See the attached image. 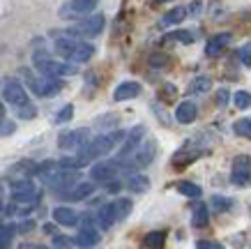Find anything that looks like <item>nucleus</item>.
<instances>
[{
	"label": "nucleus",
	"mask_w": 251,
	"mask_h": 249,
	"mask_svg": "<svg viewBox=\"0 0 251 249\" xmlns=\"http://www.w3.org/2000/svg\"><path fill=\"white\" fill-rule=\"evenodd\" d=\"M154 155H157V141H152V138H150V141H143V143L138 145L136 150L131 152L127 159H120L122 168H127L129 173L141 171V168H145V166L152 162Z\"/></svg>",
	"instance_id": "4"
},
{
	"label": "nucleus",
	"mask_w": 251,
	"mask_h": 249,
	"mask_svg": "<svg viewBox=\"0 0 251 249\" xmlns=\"http://www.w3.org/2000/svg\"><path fill=\"white\" fill-rule=\"evenodd\" d=\"M120 189V182H113V185H108V192H118Z\"/></svg>",
	"instance_id": "42"
},
{
	"label": "nucleus",
	"mask_w": 251,
	"mask_h": 249,
	"mask_svg": "<svg viewBox=\"0 0 251 249\" xmlns=\"http://www.w3.org/2000/svg\"><path fill=\"white\" fill-rule=\"evenodd\" d=\"M198 249H221L219 242H212V240H198L196 242Z\"/></svg>",
	"instance_id": "36"
},
{
	"label": "nucleus",
	"mask_w": 251,
	"mask_h": 249,
	"mask_svg": "<svg viewBox=\"0 0 251 249\" xmlns=\"http://www.w3.org/2000/svg\"><path fill=\"white\" fill-rule=\"evenodd\" d=\"M14 109H16V118H21V120H32L37 115V111H35V106L30 102H25L21 106H14Z\"/></svg>",
	"instance_id": "30"
},
{
	"label": "nucleus",
	"mask_w": 251,
	"mask_h": 249,
	"mask_svg": "<svg viewBox=\"0 0 251 249\" xmlns=\"http://www.w3.org/2000/svg\"><path fill=\"white\" fill-rule=\"evenodd\" d=\"M74 115V106L72 104H67V106H62V111L58 115H55V122H67L69 118Z\"/></svg>",
	"instance_id": "34"
},
{
	"label": "nucleus",
	"mask_w": 251,
	"mask_h": 249,
	"mask_svg": "<svg viewBox=\"0 0 251 249\" xmlns=\"http://www.w3.org/2000/svg\"><path fill=\"white\" fill-rule=\"evenodd\" d=\"M164 240H166V233H164V231H152V233L145 235L143 245H145V247H161V245H164Z\"/></svg>",
	"instance_id": "29"
},
{
	"label": "nucleus",
	"mask_w": 251,
	"mask_h": 249,
	"mask_svg": "<svg viewBox=\"0 0 251 249\" xmlns=\"http://www.w3.org/2000/svg\"><path fill=\"white\" fill-rule=\"evenodd\" d=\"M189 90L194 92V95H205V92L212 90V79H210V76H196V79L189 83Z\"/></svg>",
	"instance_id": "25"
},
{
	"label": "nucleus",
	"mask_w": 251,
	"mask_h": 249,
	"mask_svg": "<svg viewBox=\"0 0 251 249\" xmlns=\"http://www.w3.org/2000/svg\"><path fill=\"white\" fill-rule=\"evenodd\" d=\"M101 30H104V14H85L67 32L76 35V37H97Z\"/></svg>",
	"instance_id": "5"
},
{
	"label": "nucleus",
	"mask_w": 251,
	"mask_h": 249,
	"mask_svg": "<svg viewBox=\"0 0 251 249\" xmlns=\"http://www.w3.org/2000/svg\"><path fill=\"white\" fill-rule=\"evenodd\" d=\"M2 208H5V201H2V189H0V212H2Z\"/></svg>",
	"instance_id": "43"
},
{
	"label": "nucleus",
	"mask_w": 251,
	"mask_h": 249,
	"mask_svg": "<svg viewBox=\"0 0 251 249\" xmlns=\"http://www.w3.org/2000/svg\"><path fill=\"white\" fill-rule=\"evenodd\" d=\"M113 203H115V212H118V221H122L131 212V198H115Z\"/></svg>",
	"instance_id": "27"
},
{
	"label": "nucleus",
	"mask_w": 251,
	"mask_h": 249,
	"mask_svg": "<svg viewBox=\"0 0 251 249\" xmlns=\"http://www.w3.org/2000/svg\"><path fill=\"white\" fill-rule=\"evenodd\" d=\"M157 2H168V0H157Z\"/></svg>",
	"instance_id": "45"
},
{
	"label": "nucleus",
	"mask_w": 251,
	"mask_h": 249,
	"mask_svg": "<svg viewBox=\"0 0 251 249\" xmlns=\"http://www.w3.org/2000/svg\"><path fill=\"white\" fill-rule=\"evenodd\" d=\"M230 180L237 187H247L251 185V159L247 155H240L233 162V168H230Z\"/></svg>",
	"instance_id": "10"
},
{
	"label": "nucleus",
	"mask_w": 251,
	"mask_h": 249,
	"mask_svg": "<svg viewBox=\"0 0 251 249\" xmlns=\"http://www.w3.org/2000/svg\"><path fill=\"white\" fill-rule=\"evenodd\" d=\"M138 95H141V83L125 81V83H120V85L115 88L113 99L115 102H127V99H134V97H138Z\"/></svg>",
	"instance_id": "14"
},
{
	"label": "nucleus",
	"mask_w": 251,
	"mask_h": 249,
	"mask_svg": "<svg viewBox=\"0 0 251 249\" xmlns=\"http://www.w3.org/2000/svg\"><path fill=\"white\" fill-rule=\"evenodd\" d=\"M122 168V162L120 159H108V162H97V164L90 168V178L95 182H111L115 175L120 173Z\"/></svg>",
	"instance_id": "9"
},
{
	"label": "nucleus",
	"mask_w": 251,
	"mask_h": 249,
	"mask_svg": "<svg viewBox=\"0 0 251 249\" xmlns=\"http://www.w3.org/2000/svg\"><path fill=\"white\" fill-rule=\"evenodd\" d=\"M21 74L25 76V83L37 97H55L60 92V81L55 76H35L30 69H21Z\"/></svg>",
	"instance_id": "3"
},
{
	"label": "nucleus",
	"mask_w": 251,
	"mask_h": 249,
	"mask_svg": "<svg viewBox=\"0 0 251 249\" xmlns=\"http://www.w3.org/2000/svg\"><path fill=\"white\" fill-rule=\"evenodd\" d=\"M125 138V132H120V129H113V132H108V134H101V136H95L92 141H88V143L78 150V155L90 164V162H95V159L104 157V155H108V152L113 150L115 145H120V141Z\"/></svg>",
	"instance_id": "1"
},
{
	"label": "nucleus",
	"mask_w": 251,
	"mask_h": 249,
	"mask_svg": "<svg viewBox=\"0 0 251 249\" xmlns=\"http://www.w3.org/2000/svg\"><path fill=\"white\" fill-rule=\"evenodd\" d=\"M2 99L12 106H21V104H25V102H30V99H28L25 85H23L21 81H16V79L2 81Z\"/></svg>",
	"instance_id": "7"
},
{
	"label": "nucleus",
	"mask_w": 251,
	"mask_h": 249,
	"mask_svg": "<svg viewBox=\"0 0 251 249\" xmlns=\"http://www.w3.org/2000/svg\"><path fill=\"white\" fill-rule=\"evenodd\" d=\"M171 37L177 39V42H182V44H191L194 42V35L187 30H177V32H171Z\"/></svg>",
	"instance_id": "35"
},
{
	"label": "nucleus",
	"mask_w": 251,
	"mask_h": 249,
	"mask_svg": "<svg viewBox=\"0 0 251 249\" xmlns=\"http://www.w3.org/2000/svg\"><path fill=\"white\" fill-rule=\"evenodd\" d=\"M230 205H233V203H230V198H226V196H214V198H212V208H214L217 212L228 210Z\"/></svg>",
	"instance_id": "33"
},
{
	"label": "nucleus",
	"mask_w": 251,
	"mask_h": 249,
	"mask_svg": "<svg viewBox=\"0 0 251 249\" xmlns=\"http://www.w3.org/2000/svg\"><path fill=\"white\" fill-rule=\"evenodd\" d=\"M74 242H76L78 247H95L99 242V233L95 231V226H83L78 231L76 238H74Z\"/></svg>",
	"instance_id": "21"
},
{
	"label": "nucleus",
	"mask_w": 251,
	"mask_h": 249,
	"mask_svg": "<svg viewBox=\"0 0 251 249\" xmlns=\"http://www.w3.org/2000/svg\"><path fill=\"white\" fill-rule=\"evenodd\" d=\"M2 115H5V109H2V102H0V122H2Z\"/></svg>",
	"instance_id": "44"
},
{
	"label": "nucleus",
	"mask_w": 251,
	"mask_h": 249,
	"mask_svg": "<svg viewBox=\"0 0 251 249\" xmlns=\"http://www.w3.org/2000/svg\"><path fill=\"white\" fill-rule=\"evenodd\" d=\"M32 226H35V221H32V219H25L23 224H19V231H21V233H28V231H32Z\"/></svg>",
	"instance_id": "39"
},
{
	"label": "nucleus",
	"mask_w": 251,
	"mask_h": 249,
	"mask_svg": "<svg viewBox=\"0 0 251 249\" xmlns=\"http://www.w3.org/2000/svg\"><path fill=\"white\" fill-rule=\"evenodd\" d=\"M99 0H69L60 7L62 19H81L85 14H92Z\"/></svg>",
	"instance_id": "8"
},
{
	"label": "nucleus",
	"mask_w": 251,
	"mask_h": 249,
	"mask_svg": "<svg viewBox=\"0 0 251 249\" xmlns=\"http://www.w3.org/2000/svg\"><path fill=\"white\" fill-rule=\"evenodd\" d=\"M201 155H203V150H201V148H196V145H182V148L173 155V159H171V162H173V166L182 168V166L191 164L194 159H198Z\"/></svg>",
	"instance_id": "13"
},
{
	"label": "nucleus",
	"mask_w": 251,
	"mask_h": 249,
	"mask_svg": "<svg viewBox=\"0 0 251 249\" xmlns=\"http://www.w3.org/2000/svg\"><path fill=\"white\" fill-rule=\"evenodd\" d=\"M143 138H145V127H143V125H138V127L131 129L129 134L122 138V148H120V152H118V159H127V157H129L131 152L143 143Z\"/></svg>",
	"instance_id": "12"
},
{
	"label": "nucleus",
	"mask_w": 251,
	"mask_h": 249,
	"mask_svg": "<svg viewBox=\"0 0 251 249\" xmlns=\"http://www.w3.org/2000/svg\"><path fill=\"white\" fill-rule=\"evenodd\" d=\"M207 219H210V212H207L205 203H196L194 205V215H191V224L196 228L207 226Z\"/></svg>",
	"instance_id": "23"
},
{
	"label": "nucleus",
	"mask_w": 251,
	"mask_h": 249,
	"mask_svg": "<svg viewBox=\"0 0 251 249\" xmlns=\"http://www.w3.org/2000/svg\"><path fill=\"white\" fill-rule=\"evenodd\" d=\"M152 65H164V62H166V58H161V55H152Z\"/></svg>",
	"instance_id": "41"
},
{
	"label": "nucleus",
	"mask_w": 251,
	"mask_h": 249,
	"mask_svg": "<svg viewBox=\"0 0 251 249\" xmlns=\"http://www.w3.org/2000/svg\"><path fill=\"white\" fill-rule=\"evenodd\" d=\"M230 44V32H219V35H212V37L207 39L205 44V53L207 55H219V53H224V49Z\"/></svg>",
	"instance_id": "16"
},
{
	"label": "nucleus",
	"mask_w": 251,
	"mask_h": 249,
	"mask_svg": "<svg viewBox=\"0 0 251 249\" xmlns=\"http://www.w3.org/2000/svg\"><path fill=\"white\" fill-rule=\"evenodd\" d=\"M39 198V192L35 189L30 180H16L12 182V201L16 203H35Z\"/></svg>",
	"instance_id": "11"
},
{
	"label": "nucleus",
	"mask_w": 251,
	"mask_h": 249,
	"mask_svg": "<svg viewBox=\"0 0 251 249\" xmlns=\"http://www.w3.org/2000/svg\"><path fill=\"white\" fill-rule=\"evenodd\" d=\"M175 85H164V99H173L175 97Z\"/></svg>",
	"instance_id": "40"
},
{
	"label": "nucleus",
	"mask_w": 251,
	"mask_h": 249,
	"mask_svg": "<svg viewBox=\"0 0 251 249\" xmlns=\"http://www.w3.org/2000/svg\"><path fill=\"white\" fill-rule=\"evenodd\" d=\"M97 221L101 228H111L118 221V212H115V203L111 201V203H104L101 208H99L97 212Z\"/></svg>",
	"instance_id": "18"
},
{
	"label": "nucleus",
	"mask_w": 251,
	"mask_h": 249,
	"mask_svg": "<svg viewBox=\"0 0 251 249\" xmlns=\"http://www.w3.org/2000/svg\"><path fill=\"white\" fill-rule=\"evenodd\" d=\"M233 102H235L237 109H249V106H251V95H249V92H244V90H240V92H235Z\"/></svg>",
	"instance_id": "32"
},
{
	"label": "nucleus",
	"mask_w": 251,
	"mask_h": 249,
	"mask_svg": "<svg viewBox=\"0 0 251 249\" xmlns=\"http://www.w3.org/2000/svg\"><path fill=\"white\" fill-rule=\"evenodd\" d=\"M32 65L37 69L39 74H46V76H74L76 74V62H58V60H51L46 58L44 53H35L32 55Z\"/></svg>",
	"instance_id": "2"
},
{
	"label": "nucleus",
	"mask_w": 251,
	"mask_h": 249,
	"mask_svg": "<svg viewBox=\"0 0 251 249\" xmlns=\"http://www.w3.org/2000/svg\"><path fill=\"white\" fill-rule=\"evenodd\" d=\"M53 245H55V247H67V245H69L67 235H53Z\"/></svg>",
	"instance_id": "38"
},
{
	"label": "nucleus",
	"mask_w": 251,
	"mask_h": 249,
	"mask_svg": "<svg viewBox=\"0 0 251 249\" xmlns=\"http://www.w3.org/2000/svg\"><path fill=\"white\" fill-rule=\"evenodd\" d=\"M233 132H235L237 136L251 138V118H240V120L233 125Z\"/></svg>",
	"instance_id": "28"
},
{
	"label": "nucleus",
	"mask_w": 251,
	"mask_h": 249,
	"mask_svg": "<svg viewBox=\"0 0 251 249\" xmlns=\"http://www.w3.org/2000/svg\"><path fill=\"white\" fill-rule=\"evenodd\" d=\"M92 55H95V46L81 39V42L76 44V49L72 51V55H69L67 60H69V62H76V65H81V62H88V60H90Z\"/></svg>",
	"instance_id": "19"
},
{
	"label": "nucleus",
	"mask_w": 251,
	"mask_h": 249,
	"mask_svg": "<svg viewBox=\"0 0 251 249\" xmlns=\"http://www.w3.org/2000/svg\"><path fill=\"white\" fill-rule=\"evenodd\" d=\"M53 219L60 226H76L78 224V215L72 210V208H65V205L53 208Z\"/></svg>",
	"instance_id": "20"
},
{
	"label": "nucleus",
	"mask_w": 251,
	"mask_h": 249,
	"mask_svg": "<svg viewBox=\"0 0 251 249\" xmlns=\"http://www.w3.org/2000/svg\"><path fill=\"white\" fill-rule=\"evenodd\" d=\"M127 189L134 192V194H143V192L150 189V180H148L145 175H141V173H131L129 180H127Z\"/></svg>",
	"instance_id": "22"
},
{
	"label": "nucleus",
	"mask_w": 251,
	"mask_h": 249,
	"mask_svg": "<svg viewBox=\"0 0 251 249\" xmlns=\"http://www.w3.org/2000/svg\"><path fill=\"white\" fill-rule=\"evenodd\" d=\"M230 99V95H228V90H226V88H221L219 92H217V102H219L221 106H226V102H228Z\"/></svg>",
	"instance_id": "37"
},
{
	"label": "nucleus",
	"mask_w": 251,
	"mask_h": 249,
	"mask_svg": "<svg viewBox=\"0 0 251 249\" xmlns=\"http://www.w3.org/2000/svg\"><path fill=\"white\" fill-rule=\"evenodd\" d=\"M12 238H14V226H0V247H9L12 245Z\"/></svg>",
	"instance_id": "31"
},
{
	"label": "nucleus",
	"mask_w": 251,
	"mask_h": 249,
	"mask_svg": "<svg viewBox=\"0 0 251 249\" xmlns=\"http://www.w3.org/2000/svg\"><path fill=\"white\" fill-rule=\"evenodd\" d=\"M187 12H189L187 7H173L166 16H164V19H161L159 23L164 26V28H166V26H177V23H182V21H184V16H187Z\"/></svg>",
	"instance_id": "24"
},
{
	"label": "nucleus",
	"mask_w": 251,
	"mask_h": 249,
	"mask_svg": "<svg viewBox=\"0 0 251 249\" xmlns=\"http://www.w3.org/2000/svg\"><path fill=\"white\" fill-rule=\"evenodd\" d=\"M90 194H95V182H76V185H72V189L65 192L62 196L67 198V201H83V198H88Z\"/></svg>",
	"instance_id": "15"
},
{
	"label": "nucleus",
	"mask_w": 251,
	"mask_h": 249,
	"mask_svg": "<svg viewBox=\"0 0 251 249\" xmlns=\"http://www.w3.org/2000/svg\"><path fill=\"white\" fill-rule=\"evenodd\" d=\"M196 115H198V109L194 102H180L177 104V109H175V120L177 122H182V125H189V122L196 120Z\"/></svg>",
	"instance_id": "17"
},
{
	"label": "nucleus",
	"mask_w": 251,
	"mask_h": 249,
	"mask_svg": "<svg viewBox=\"0 0 251 249\" xmlns=\"http://www.w3.org/2000/svg\"><path fill=\"white\" fill-rule=\"evenodd\" d=\"M177 192H180V194H184V196H189V198H198L201 194H203V189L198 187V185H194V182H187V180L177 182Z\"/></svg>",
	"instance_id": "26"
},
{
	"label": "nucleus",
	"mask_w": 251,
	"mask_h": 249,
	"mask_svg": "<svg viewBox=\"0 0 251 249\" xmlns=\"http://www.w3.org/2000/svg\"><path fill=\"white\" fill-rule=\"evenodd\" d=\"M0 226H2V224H0Z\"/></svg>",
	"instance_id": "46"
},
{
	"label": "nucleus",
	"mask_w": 251,
	"mask_h": 249,
	"mask_svg": "<svg viewBox=\"0 0 251 249\" xmlns=\"http://www.w3.org/2000/svg\"><path fill=\"white\" fill-rule=\"evenodd\" d=\"M90 141V132L85 127L81 129H69V132H62L60 138H58V145L62 150H72V152H78L83 148L85 143Z\"/></svg>",
	"instance_id": "6"
}]
</instances>
